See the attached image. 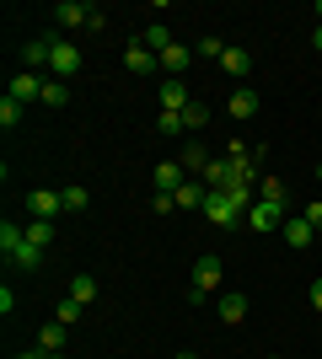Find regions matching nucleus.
<instances>
[{
    "mask_svg": "<svg viewBox=\"0 0 322 359\" xmlns=\"http://www.w3.org/2000/svg\"><path fill=\"white\" fill-rule=\"evenodd\" d=\"M204 220L220 225V231H231V225H242L247 215H242V204H236L231 194H210V198H204Z\"/></svg>",
    "mask_w": 322,
    "mask_h": 359,
    "instance_id": "nucleus-1",
    "label": "nucleus"
},
{
    "mask_svg": "<svg viewBox=\"0 0 322 359\" xmlns=\"http://www.w3.org/2000/svg\"><path fill=\"white\" fill-rule=\"evenodd\" d=\"M204 166H210V150L204 145H183V172L188 177H204Z\"/></svg>",
    "mask_w": 322,
    "mask_h": 359,
    "instance_id": "nucleus-22",
    "label": "nucleus"
},
{
    "mask_svg": "<svg viewBox=\"0 0 322 359\" xmlns=\"http://www.w3.org/2000/svg\"><path fill=\"white\" fill-rule=\"evenodd\" d=\"M156 102H161V113H183V107H188V91H183V81H161Z\"/></svg>",
    "mask_w": 322,
    "mask_h": 359,
    "instance_id": "nucleus-14",
    "label": "nucleus"
},
{
    "mask_svg": "<svg viewBox=\"0 0 322 359\" xmlns=\"http://www.w3.org/2000/svg\"><path fill=\"white\" fill-rule=\"evenodd\" d=\"M48 359H65V354H48Z\"/></svg>",
    "mask_w": 322,
    "mask_h": 359,
    "instance_id": "nucleus-40",
    "label": "nucleus"
},
{
    "mask_svg": "<svg viewBox=\"0 0 322 359\" xmlns=\"http://www.w3.org/2000/svg\"><path fill=\"white\" fill-rule=\"evenodd\" d=\"M27 241L48 252V241H54V220H27Z\"/></svg>",
    "mask_w": 322,
    "mask_h": 359,
    "instance_id": "nucleus-24",
    "label": "nucleus"
},
{
    "mask_svg": "<svg viewBox=\"0 0 322 359\" xmlns=\"http://www.w3.org/2000/svg\"><path fill=\"white\" fill-rule=\"evenodd\" d=\"M204 123H210V107H204V102H188L183 107V129H204Z\"/></svg>",
    "mask_w": 322,
    "mask_h": 359,
    "instance_id": "nucleus-25",
    "label": "nucleus"
},
{
    "mask_svg": "<svg viewBox=\"0 0 322 359\" xmlns=\"http://www.w3.org/2000/svg\"><path fill=\"white\" fill-rule=\"evenodd\" d=\"M311 16H317V27H322V0H317V6H311Z\"/></svg>",
    "mask_w": 322,
    "mask_h": 359,
    "instance_id": "nucleus-36",
    "label": "nucleus"
},
{
    "mask_svg": "<svg viewBox=\"0 0 322 359\" xmlns=\"http://www.w3.org/2000/svg\"><path fill=\"white\" fill-rule=\"evenodd\" d=\"M97 6H81V0H60L54 6V27H92Z\"/></svg>",
    "mask_w": 322,
    "mask_h": 359,
    "instance_id": "nucleus-6",
    "label": "nucleus"
},
{
    "mask_svg": "<svg viewBox=\"0 0 322 359\" xmlns=\"http://www.w3.org/2000/svg\"><path fill=\"white\" fill-rule=\"evenodd\" d=\"M140 43L151 48V54H167V48L177 43V38H172V27H161V22H151V27L140 32Z\"/></svg>",
    "mask_w": 322,
    "mask_h": 359,
    "instance_id": "nucleus-18",
    "label": "nucleus"
},
{
    "mask_svg": "<svg viewBox=\"0 0 322 359\" xmlns=\"http://www.w3.org/2000/svg\"><path fill=\"white\" fill-rule=\"evenodd\" d=\"M22 247H27V225H0V252H6V263H11L16 252H22Z\"/></svg>",
    "mask_w": 322,
    "mask_h": 359,
    "instance_id": "nucleus-15",
    "label": "nucleus"
},
{
    "mask_svg": "<svg viewBox=\"0 0 322 359\" xmlns=\"http://www.w3.org/2000/svg\"><path fill=\"white\" fill-rule=\"evenodd\" d=\"M317 182H322V161H317Z\"/></svg>",
    "mask_w": 322,
    "mask_h": 359,
    "instance_id": "nucleus-39",
    "label": "nucleus"
},
{
    "mask_svg": "<svg viewBox=\"0 0 322 359\" xmlns=\"http://www.w3.org/2000/svg\"><path fill=\"white\" fill-rule=\"evenodd\" d=\"M183 182H188L183 161H161V166H156V194H177Z\"/></svg>",
    "mask_w": 322,
    "mask_h": 359,
    "instance_id": "nucleus-13",
    "label": "nucleus"
},
{
    "mask_svg": "<svg viewBox=\"0 0 322 359\" xmlns=\"http://www.w3.org/2000/svg\"><path fill=\"white\" fill-rule=\"evenodd\" d=\"M317 247H322V236H317Z\"/></svg>",
    "mask_w": 322,
    "mask_h": 359,
    "instance_id": "nucleus-41",
    "label": "nucleus"
},
{
    "mask_svg": "<svg viewBox=\"0 0 322 359\" xmlns=\"http://www.w3.org/2000/svg\"><path fill=\"white\" fill-rule=\"evenodd\" d=\"M48 70L60 75V81H70V75L81 70V48L70 43V38H48Z\"/></svg>",
    "mask_w": 322,
    "mask_h": 359,
    "instance_id": "nucleus-2",
    "label": "nucleus"
},
{
    "mask_svg": "<svg viewBox=\"0 0 322 359\" xmlns=\"http://www.w3.org/2000/svg\"><path fill=\"white\" fill-rule=\"evenodd\" d=\"M172 198H177V210H204V198H210V188H204V182H194V177H188L183 188L172 194Z\"/></svg>",
    "mask_w": 322,
    "mask_h": 359,
    "instance_id": "nucleus-16",
    "label": "nucleus"
},
{
    "mask_svg": "<svg viewBox=\"0 0 322 359\" xmlns=\"http://www.w3.org/2000/svg\"><path fill=\"white\" fill-rule=\"evenodd\" d=\"M311 311H322V279L311 285Z\"/></svg>",
    "mask_w": 322,
    "mask_h": 359,
    "instance_id": "nucleus-34",
    "label": "nucleus"
},
{
    "mask_svg": "<svg viewBox=\"0 0 322 359\" xmlns=\"http://www.w3.org/2000/svg\"><path fill=\"white\" fill-rule=\"evenodd\" d=\"M156 129H161V135H183V113H161V118H156Z\"/></svg>",
    "mask_w": 322,
    "mask_h": 359,
    "instance_id": "nucleus-30",
    "label": "nucleus"
},
{
    "mask_svg": "<svg viewBox=\"0 0 322 359\" xmlns=\"http://www.w3.org/2000/svg\"><path fill=\"white\" fill-rule=\"evenodd\" d=\"M11 263H16V269H43V247H32V241H27V247H22Z\"/></svg>",
    "mask_w": 322,
    "mask_h": 359,
    "instance_id": "nucleus-26",
    "label": "nucleus"
},
{
    "mask_svg": "<svg viewBox=\"0 0 322 359\" xmlns=\"http://www.w3.org/2000/svg\"><path fill=\"white\" fill-rule=\"evenodd\" d=\"M86 204H92V194H86V188H65V210H70V215H81Z\"/></svg>",
    "mask_w": 322,
    "mask_h": 359,
    "instance_id": "nucleus-29",
    "label": "nucleus"
},
{
    "mask_svg": "<svg viewBox=\"0 0 322 359\" xmlns=\"http://www.w3.org/2000/svg\"><path fill=\"white\" fill-rule=\"evenodd\" d=\"M6 97H16V102H32V97H43V75L38 70H16L11 75V91Z\"/></svg>",
    "mask_w": 322,
    "mask_h": 359,
    "instance_id": "nucleus-9",
    "label": "nucleus"
},
{
    "mask_svg": "<svg viewBox=\"0 0 322 359\" xmlns=\"http://www.w3.org/2000/svg\"><path fill=\"white\" fill-rule=\"evenodd\" d=\"M16 123H22V102L6 97V102H0V129H16Z\"/></svg>",
    "mask_w": 322,
    "mask_h": 359,
    "instance_id": "nucleus-27",
    "label": "nucleus"
},
{
    "mask_svg": "<svg viewBox=\"0 0 322 359\" xmlns=\"http://www.w3.org/2000/svg\"><path fill=\"white\" fill-rule=\"evenodd\" d=\"M258 102H263V97H258L253 86H236V91L226 97V113H231V118H253V113H258Z\"/></svg>",
    "mask_w": 322,
    "mask_h": 359,
    "instance_id": "nucleus-10",
    "label": "nucleus"
},
{
    "mask_svg": "<svg viewBox=\"0 0 322 359\" xmlns=\"http://www.w3.org/2000/svg\"><path fill=\"white\" fill-rule=\"evenodd\" d=\"M194 54H204V60H220V54H226V43H220V38H199V43H194Z\"/></svg>",
    "mask_w": 322,
    "mask_h": 359,
    "instance_id": "nucleus-31",
    "label": "nucleus"
},
{
    "mask_svg": "<svg viewBox=\"0 0 322 359\" xmlns=\"http://www.w3.org/2000/svg\"><path fill=\"white\" fill-rule=\"evenodd\" d=\"M11 359H48L43 348H22V354H11Z\"/></svg>",
    "mask_w": 322,
    "mask_h": 359,
    "instance_id": "nucleus-35",
    "label": "nucleus"
},
{
    "mask_svg": "<svg viewBox=\"0 0 322 359\" xmlns=\"http://www.w3.org/2000/svg\"><path fill=\"white\" fill-rule=\"evenodd\" d=\"M279 236H285V247H295V252H307L317 231L307 225V215H285V225H279Z\"/></svg>",
    "mask_w": 322,
    "mask_h": 359,
    "instance_id": "nucleus-8",
    "label": "nucleus"
},
{
    "mask_svg": "<svg viewBox=\"0 0 322 359\" xmlns=\"http://www.w3.org/2000/svg\"><path fill=\"white\" fill-rule=\"evenodd\" d=\"M311 43H317V48H322V27H317V32H311Z\"/></svg>",
    "mask_w": 322,
    "mask_h": 359,
    "instance_id": "nucleus-37",
    "label": "nucleus"
},
{
    "mask_svg": "<svg viewBox=\"0 0 322 359\" xmlns=\"http://www.w3.org/2000/svg\"><path fill=\"white\" fill-rule=\"evenodd\" d=\"M65 210V188H32L27 194V215L32 220H54Z\"/></svg>",
    "mask_w": 322,
    "mask_h": 359,
    "instance_id": "nucleus-3",
    "label": "nucleus"
},
{
    "mask_svg": "<svg viewBox=\"0 0 322 359\" xmlns=\"http://www.w3.org/2000/svg\"><path fill=\"white\" fill-rule=\"evenodd\" d=\"M151 210L167 215V210H177V198H172V194H151Z\"/></svg>",
    "mask_w": 322,
    "mask_h": 359,
    "instance_id": "nucleus-32",
    "label": "nucleus"
},
{
    "mask_svg": "<svg viewBox=\"0 0 322 359\" xmlns=\"http://www.w3.org/2000/svg\"><path fill=\"white\" fill-rule=\"evenodd\" d=\"M188 65H194V48H188V43H172L167 54H161V70H167V81H183Z\"/></svg>",
    "mask_w": 322,
    "mask_h": 359,
    "instance_id": "nucleus-11",
    "label": "nucleus"
},
{
    "mask_svg": "<svg viewBox=\"0 0 322 359\" xmlns=\"http://www.w3.org/2000/svg\"><path fill=\"white\" fill-rule=\"evenodd\" d=\"M220 273H226V269H220V257H215V252H204L199 263H194V285H188V290H199V295H210V290L220 285Z\"/></svg>",
    "mask_w": 322,
    "mask_h": 359,
    "instance_id": "nucleus-7",
    "label": "nucleus"
},
{
    "mask_svg": "<svg viewBox=\"0 0 322 359\" xmlns=\"http://www.w3.org/2000/svg\"><path fill=\"white\" fill-rule=\"evenodd\" d=\"M285 204H269V198H258V204H253V210H247V220L242 225H253V231H279V225H285Z\"/></svg>",
    "mask_w": 322,
    "mask_h": 359,
    "instance_id": "nucleus-5",
    "label": "nucleus"
},
{
    "mask_svg": "<svg viewBox=\"0 0 322 359\" xmlns=\"http://www.w3.org/2000/svg\"><path fill=\"white\" fill-rule=\"evenodd\" d=\"M220 70L236 75V81H247V75H253V54H247V48H236V43H226V54H220Z\"/></svg>",
    "mask_w": 322,
    "mask_h": 359,
    "instance_id": "nucleus-12",
    "label": "nucleus"
},
{
    "mask_svg": "<svg viewBox=\"0 0 322 359\" xmlns=\"http://www.w3.org/2000/svg\"><path fill=\"white\" fill-rule=\"evenodd\" d=\"M177 359H199V354H177Z\"/></svg>",
    "mask_w": 322,
    "mask_h": 359,
    "instance_id": "nucleus-38",
    "label": "nucleus"
},
{
    "mask_svg": "<svg viewBox=\"0 0 322 359\" xmlns=\"http://www.w3.org/2000/svg\"><path fill=\"white\" fill-rule=\"evenodd\" d=\"M215 311H220V322H242V316H247V295H242V290H226Z\"/></svg>",
    "mask_w": 322,
    "mask_h": 359,
    "instance_id": "nucleus-19",
    "label": "nucleus"
},
{
    "mask_svg": "<svg viewBox=\"0 0 322 359\" xmlns=\"http://www.w3.org/2000/svg\"><path fill=\"white\" fill-rule=\"evenodd\" d=\"M70 295H76L81 306H92V300H97V279H92V273H76V279H70Z\"/></svg>",
    "mask_w": 322,
    "mask_h": 359,
    "instance_id": "nucleus-23",
    "label": "nucleus"
},
{
    "mask_svg": "<svg viewBox=\"0 0 322 359\" xmlns=\"http://www.w3.org/2000/svg\"><path fill=\"white\" fill-rule=\"evenodd\" d=\"M65 332H70L65 322H48V327L38 332V348H43V354H65Z\"/></svg>",
    "mask_w": 322,
    "mask_h": 359,
    "instance_id": "nucleus-20",
    "label": "nucleus"
},
{
    "mask_svg": "<svg viewBox=\"0 0 322 359\" xmlns=\"http://www.w3.org/2000/svg\"><path fill=\"white\" fill-rule=\"evenodd\" d=\"M307 225H311V231L322 236V204H307Z\"/></svg>",
    "mask_w": 322,
    "mask_h": 359,
    "instance_id": "nucleus-33",
    "label": "nucleus"
},
{
    "mask_svg": "<svg viewBox=\"0 0 322 359\" xmlns=\"http://www.w3.org/2000/svg\"><path fill=\"white\" fill-rule=\"evenodd\" d=\"M123 70H129V75H156V70H161V54H151L140 38H129V48H123Z\"/></svg>",
    "mask_w": 322,
    "mask_h": 359,
    "instance_id": "nucleus-4",
    "label": "nucleus"
},
{
    "mask_svg": "<svg viewBox=\"0 0 322 359\" xmlns=\"http://www.w3.org/2000/svg\"><path fill=\"white\" fill-rule=\"evenodd\" d=\"M258 198H269V204H285V210H290V188H285L274 172H263V177H258Z\"/></svg>",
    "mask_w": 322,
    "mask_h": 359,
    "instance_id": "nucleus-17",
    "label": "nucleus"
},
{
    "mask_svg": "<svg viewBox=\"0 0 322 359\" xmlns=\"http://www.w3.org/2000/svg\"><path fill=\"white\" fill-rule=\"evenodd\" d=\"M38 102H43V107H65V102H70V86H65L60 75H48V81H43V97H38Z\"/></svg>",
    "mask_w": 322,
    "mask_h": 359,
    "instance_id": "nucleus-21",
    "label": "nucleus"
},
{
    "mask_svg": "<svg viewBox=\"0 0 322 359\" xmlns=\"http://www.w3.org/2000/svg\"><path fill=\"white\" fill-rule=\"evenodd\" d=\"M54 322H65V327H70V322H81V300H76V295H65V300H60V311H54Z\"/></svg>",
    "mask_w": 322,
    "mask_h": 359,
    "instance_id": "nucleus-28",
    "label": "nucleus"
}]
</instances>
